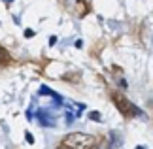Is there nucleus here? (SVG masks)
Returning <instances> with one entry per match:
<instances>
[{"instance_id":"nucleus-1","label":"nucleus","mask_w":153,"mask_h":149,"mask_svg":"<svg viewBox=\"0 0 153 149\" xmlns=\"http://www.w3.org/2000/svg\"><path fill=\"white\" fill-rule=\"evenodd\" d=\"M97 138L85 132H72L64 138L57 149H97Z\"/></svg>"},{"instance_id":"nucleus-2","label":"nucleus","mask_w":153,"mask_h":149,"mask_svg":"<svg viewBox=\"0 0 153 149\" xmlns=\"http://www.w3.org/2000/svg\"><path fill=\"white\" fill-rule=\"evenodd\" d=\"M111 100L115 102L117 110L123 113V117H127V119H132V117H136V115H140V113H142L132 102H128L125 96H121V94H117V93L111 94Z\"/></svg>"},{"instance_id":"nucleus-3","label":"nucleus","mask_w":153,"mask_h":149,"mask_svg":"<svg viewBox=\"0 0 153 149\" xmlns=\"http://www.w3.org/2000/svg\"><path fill=\"white\" fill-rule=\"evenodd\" d=\"M38 117H40V125H42V127H53V125H55L53 115H51V113H45L44 110L38 111Z\"/></svg>"},{"instance_id":"nucleus-4","label":"nucleus","mask_w":153,"mask_h":149,"mask_svg":"<svg viewBox=\"0 0 153 149\" xmlns=\"http://www.w3.org/2000/svg\"><path fill=\"white\" fill-rule=\"evenodd\" d=\"M11 62V57H10V53L4 49L2 45H0V64L2 66H6V64H10Z\"/></svg>"},{"instance_id":"nucleus-5","label":"nucleus","mask_w":153,"mask_h":149,"mask_svg":"<svg viewBox=\"0 0 153 149\" xmlns=\"http://www.w3.org/2000/svg\"><path fill=\"white\" fill-rule=\"evenodd\" d=\"M89 119H93V121H102L98 111H89Z\"/></svg>"},{"instance_id":"nucleus-6","label":"nucleus","mask_w":153,"mask_h":149,"mask_svg":"<svg viewBox=\"0 0 153 149\" xmlns=\"http://www.w3.org/2000/svg\"><path fill=\"white\" fill-rule=\"evenodd\" d=\"M25 138H27V142H28V144H34V136H32L30 132H25Z\"/></svg>"},{"instance_id":"nucleus-7","label":"nucleus","mask_w":153,"mask_h":149,"mask_svg":"<svg viewBox=\"0 0 153 149\" xmlns=\"http://www.w3.org/2000/svg\"><path fill=\"white\" fill-rule=\"evenodd\" d=\"M74 45H76V47H78V49H79V47L83 45V42H81V40H76V44H74Z\"/></svg>"},{"instance_id":"nucleus-8","label":"nucleus","mask_w":153,"mask_h":149,"mask_svg":"<svg viewBox=\"0 0 153 149\" xmlns=\"http://www.w3.org/2000/svg\"><path fill=\"white\" fill-rule=\"evenodd\" d=\"M25 36L30 38V36H34V32H32V30H25Z\"/></svg>"},{"instance_id":"nucleus-9","label":"nucleus","mask_w":153,"mask_h":149,"mask_svg":"<svg viewBox=\"0 0 153 149\" xmlns=\"http://www.w3.org/2000/svg\"><path fill=\"white\" fill-rule=\"evenodd\" d=\"M136 149H146V147L144 145H136Z\"/></svg>"},{"instance_id":"nucleus-10","label":"nucleus","mask_w":153,"mask_h":149,"mask_svg":"<svg viewBox=\"0 0 153 149\" xmlns=\"http://www.w3.org/2000/svg\"><path fill=\"white\" fill-rule=\"evenodd\" d=\"M6 2H11V0H6Z\"/></svg>"}]
</instances>
